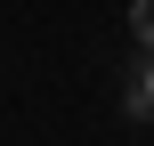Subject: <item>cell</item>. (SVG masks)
<instances>
[{
	"label": "cell",
	"instance_id": "obj_1",
	"mask_svg": "<svg viewBox=\"0 0 154 146\" xmlns=\"http://www.w3.org/2000/svg\"><path fill=\"white\" fill-rule=\"evenodd\" d=\"M130 33H138V41L154 49V0H130Z\"/></svg>",
	"mask_w": 154,
	"mask_h": 146
},
{
	"label": "cell",
	"instance_id": "obj_2",
	"mask_svg": "<svg viewBox=\"0 0 154 146\" xmlns=\"http://www.w3.org/2000/svg\"><path fill=\"white\" fill-rule=\"evenodd\" d=\"M138 89H146V114H154V65H146V81H138Z\"/></svg>",
	"mask_w": 154,
	"mask_h": 146
}]
</instances>
